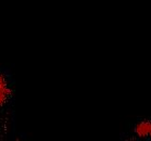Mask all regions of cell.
<instances>
[{
	"mask_svg": "<svg viewBox=\"0 0 151 141\" xmlns=\"http://www.w3.org/2000/svg\"><path fill=\"white\" fill-rule=\"evenodd\" d=\"M14 80L10 71L0 65V139H13Z\"/></svg>",
	"mask_w": 151,
	"mask_h": 141,
	"instance_id": "obj_1",
	"label": "cell"
},
{
	"mask_svg": "<svg viewBox=\"0 0 151 141\" xmlns=\"http://www.w3.org/2000/svg\"><path fill=\"white\" fill-rule=\"evenodd\" d=\"M122 140L151 141V117H139L121 134Z\"/></svg>",
	"mask_w": 151,
	"mask_h": 141,
	"instance_id": "obj_2",
	"label": "cell"
}]
</instances>
